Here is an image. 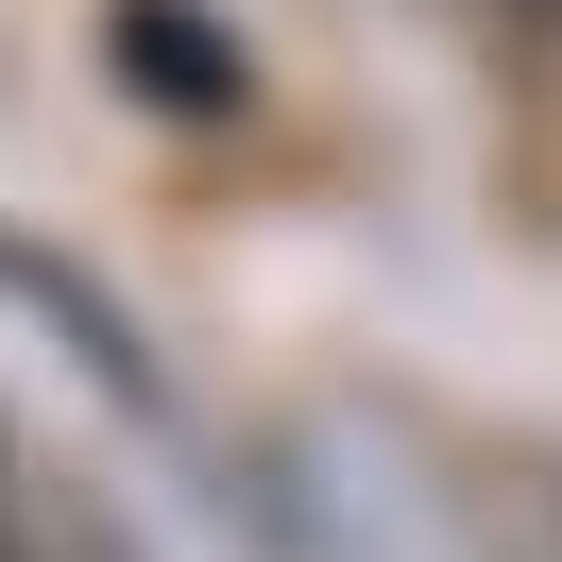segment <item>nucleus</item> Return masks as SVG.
<instances>
[{
  "instance_id": "obj_1",
  "label": "nucleus",
  "mask_w": 562,
  "mask_h": 562,
  "mask_svg": "<svg viewBox=\"0 0 562 562\" xmlns=\"http://www.w3.org/2000/svg\"><path fill=\"white\" fill-rule=\"evenodd\" d=\"M120 52L154 69V103H188V120H222L239 103V52L205 35V18H171V0H120Z\"/></svg>"
}]
</instances>
